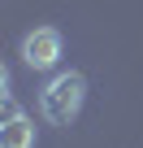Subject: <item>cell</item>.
Returning a JSON list of instances; mask_svg holds the SVG:
<instances>
[{
    "label": "cell",
    "instance_id": "obj_1",
    "mask_svg": "<svg viewBox=\"0 0 143 148\" xmlns=\"http://www.w3.org/2000/svg\"><path fill=\"white\" fill-rule=\"evenodd\" d=\"M83 96H87V79L74 74V70H65V74H56V79L43 87L39 109H43V118L52 126H69L78 118V109H83Z\"/></svg>",
    "mask_w": 143,
    "mask_h": 148
},
{
    "label": "cell",
    "instance_id": "obj_2",
    "mask_svg": "<svg viewBox=\"0 0 143 148\" xmlns=\"http://www.w3.org/2000/svg\"><path fill=\"white\" fill-rule=\"evenodd\" d=\"M22 61H26L30 70H52V65L61 61V31H52V26L30 31V35L22 39Z\"/></svg>",
    "mask_w": 143,
    "mask_h": 148
},
{
    "label": "cell",
    "instance_id": "obj_3",
    "mask_svg": "<svg viewBox=\"0 0 143 148\" xmlns=\"http://www.w3.org/2000/svg\"><path fill=\"white\" fill-rule=\"evenodd\" d=\"M0 148H35V122L22 118L13 105L5 109V126H0Z\"/></svg>",
    "mask_w": 143,
    "mask_h": 148
}]
</instances>
